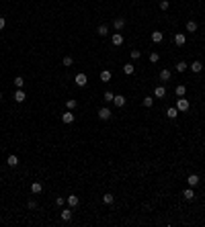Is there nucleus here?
Returning a JSON list of instances; mask_svg holds the SVG:
<instances>
[{"mask_svg": "<svg viewBox=\"0 0 205 227\" xmlns=\"http://www.w3.org/2000/svg\"><path fill=\"white\" fill-rule=\"evenodd\" d=\"M187 182H189V186H197V184L201 182V178L197 176V174H191V176L187 178Z\"/></svg>", "mask_w": 205, "mask_h": 227, "instance_id": "14", "label": "nucleus"}, {"mask_svg": "<svg viewBox=\"0 0 205 227\" xmlns=\"http://www.w3.org/2000/svg\"><path fill=\"white\" fill-rule=\"evenodd\" d=\"M12 84H15L17 88H23V84H25V80H23V76H17V78L12 80Z\"/></svg>", "mask_w": 205, "mask_h": 227, "instance_id": "29", "label": "nucleus"}, {"mask_svg": "<svg viewBox=\"0 0 205 227\" xmlns=\"http://www.w3.org/2000/svg\"><path fill=\"white\" fill-rule=\"evenodd\" d=\"M174 92H176V96H185V92H187V86L185 84H179L174 88Z\"/></svg>", "mask_w": 205, "mask_h": 227, "instance_id": "21", "label": "nucleus"}, {"mask_svg": "<svg viewBox=\"0 0 205 227\" xmlns=\"http://www.w3.org/2000/svg\"><path fill=\"white\" fill-rule=\"evenodd\" d=\"M6 164H8L10 168H17V166H19V158H17V156H8V158H6Z\"/></svg>", "mask_w": 205, "mask_h": 227, "instance_id": "15", "label": "nucleus"}, {"mask_svg": "<svg viewBox=\"0 0 205 227\" xmlns=\"http://www.w3.org/2000/svg\"><path fill=\"white\" fill-rule=\"evenodd\" d=\"M160 8L162 10H168V0H160Z\"/></svg>", "mask_w": 205, "mask_h": 227, "instance_id": "35", "label": "nucleus"}, {"mask_svg": "<svg viewBox=\"0 0 205 227\" xmlns=\"http://www.w3.org/2000/svg\"><path fill=\"white\" fill-rule=\"evenodd\" d=\"M152 104H154V98H152V96H146V98H144V107H146V109H150Z\"/></svg>", "mask_w": 205, "mask_h": 227, "instance_id": "32", "label": "nucleus"}, {"mask_svg": "<svg viewBox=\"0 0 205 227\" xmlns=\"http://www.w3.org/2000/svg\"><path fill=\"white\" fill-rule=\"evenodd\" d=\"M113 27H115L117 31H121L123 27H125V19H123V16H117V19L113 20Z\"/></svg>", "mask_w": 205, "mask_h": 227, "instance_id": "11", "label": "nucleus"}, {"mask_svg": "<svg viewBox=\"0 0 205 227\" xmlns=\"http://www.w3.org/2000/svg\"><path fill=\"white\" fill-rule=\"evenodd\" d=\"M12 98H15L17 102H25V98H27V94L23 92V88H17V92L12 94Z\"/></svg>", "mask_w": 205, "mask_h": 227, "instance_id": "6", "label": "nucleus"}, {"mask_svg": "<svg viewBox=\"0 0 205 227\" xmlns=\"http://www.w3.org/2000/svg\"><path fill=\"white\" fill-rule=\"evenodd\" d=\"M154 96H156V98H164L166 96V88L164 86H158V88L154 90Z\"/></svg>", "mask_w": 205, "mask_h": 227, "instance_id": "17", "label": "nucleus"}, {"mask_svg": "<svg viewBox=\"0 0 205 227\" xmlns=\"http://www.w3.org/2000/svg\"><path fill=\"white\" fill-rule=\"evenodd\" d=\"M74 82H76V86H80V88H84V86L88 84V78H86V74H76V78H74Z\"/></svg>", "mask_w": 205, "mask_h": 227, "instance_id": "3", "label": "nucleus"}, {"mask_svg": "<svg viewBox=\"0 0 205 227\" xmlns=\"http://www.w3.org/2000/svg\"><path fill=\"white\" fill-rule=\"evenodd\" d=\"M125 102H127V98L123 96V94H115V98H113V104L117 107V109H121V107H125Z\"/></svg>", "mask_w": 205, "mask_h": 227, "instance_id": "4", "label": "nucleus"}, {"mask_svg": "<svg viewBox=\"0 0 205 227\" xmlns=\"http://www.w3.org/2000/svg\"><path fill=\"white\" fill-rule=\"evenodd\" d=\"M185 41H187L185 33H176V35H174V45H179V47H183V45H185Z\"/></svg>", "mask_w": 205, "mask_h": 227, "instance_id": "8", "label": "nucleus"}, {"mask_svg": "<svg viewBox=\"0 0 205 227\" xmlns=\"http://www.w3.org/2000/svg\"><path fill=\"white\" fill-rule=\"evenodd\" d=\"M66 107H68V111H74L76 107H78V102H76L74 98H68V100H66Z\"/></svg>", "mask_w": 205, "mask_h": 227, "instance_id": "27", "label": "nucleus"}, {"mask_svg": "<svg viewBox=\"0 0 205 227\" xmlns=\"http://www.w3.org/2000/svg\"><path fill=\"white\" fill-rule=\"evenodd\" d=\"M189 68H191V70H193V72H195V74H199L201 70H203V66H201V61H193V64H191V66H189Z\"/></svg>", "mask_w": 205, "mask_h": 227, "instance_id": "20", "label": "nucleus"}, {"mask_svg": "<svg viewBox=\"0 0 205 227\" xmlns=\"http://www.w3.org/2000/svg\"><path fill=\"white\" fill-rule=\"evenodd\" d=\"M66 202H68V207H78V205H80V198L78 197H76V194H70V197L68 198H66Z\"/></svg>", "mask_w": 205, "mask_h": 227, "instance_id": "5", "label": "nucleus"}, {"mask_svg": "<svg viewBox=\"0 0 205 227\" xmlns=\"http://www.w3.org/2000/svg\"><path fill=\"white\" fill-rule=\"evenodd\" d=\"M140 57H142V51L133 49V51H131V59H140Z\"/></svg>", "mask_w": 205, "mask_h": 227, "instance_id": "34", "label": "nucleus"}, {"mask_svg": "<svg viewBox=\"0 0 205 227\" xmlns=\"http://www.w3.org/2000/svg\"><path fill=\"white\" fill-rule=\"evenodd\" d=\"M27 207H29V209H35V207H37V202H35V201H29V205H27Z\"/></svg>", "mask_w": 205, "mask_h": 227, "instance_id": "38", "label": "nucleus"}, {"mask_svg": "<svg viewBox=\"0 0 205 227\" xmlns=\"http://www.w3.org/2000/svg\"><path fill=\"white\" fill-rule=\"evenodd\" d=\"M111 72H109V70H102V72H101V80H102V82H109V80H111Z\"/></svg>", "mask_w": 205, "mask_h": 227, "instance_id": "25", "label": "nucleus"}, {"mask_svg": "<svg viewBox=\"0 0 205 227\" xmlns=\"http://www.w3.org/2000/svg\"><path fill=\"white\" fill-rule=\"evenodd\" d=\"M170 78H172L170 70H160V80L162 82H170Z\"/></svg>", "mask_w": 205, "mask_h": 227, "instance_id": "9", "label": "nucleus"}, {"mask_svg": "<svg viewBox=\"0 0 205 227\" xmlns=\"http://www.w3.org/2000/svg\"><path fill=\"white\" fill-rule=\"evenodd\" d=\"M97 33L101 35V37H105V35H109V27H107V25H101V27L97 29Z\"/></svg>", "mask_w": 205, "mask_h": 227, "instance_id": "28", "label": "nucleus"}, {"mask_svg": "<svg viewBox=\"0 0 205 227\" xmlns=\"http://www.w3.org/2000/svg\"><path fill=\"white\" fill-rule=\"evenodd\" d=\"M197 31V23L195 20H189V23H187V33H195Z\"/></svg>", "mask_w": 205, "mask_h": 227, "instance_id": "22", "label": "nucleus"}, {"mask_svg": "<svg viewBox=\"0 0 205 227\" xmlns=\"http://www.w3.org/2000/svg\"><path fill=\"white\" fill-rule=\"evenodd\" d=\"M31 193H33V194H41V193H43V184H41V182H33V184H31Z\"/></svg>", "mask_w": 205, "mask_h": 227, "instance_id": "10", "label": "nucleus"}, {"mask_svg": "<svg viewBox=\"0 0 205 227\" xmlns=\"http://www.w3.org/2000/svg\"><path fill=\"white\" fill-rule=\"evenodd\" d=\"M183 197H185V201H193V198H195L193 188H185V190H183Z\"/></svg>", "mask_w": 205, "mask_h": 227, "instance_id": "16", "label": "nucleus"}, {"mask_svg": "<svg viewBox=\"0 0 205 227\" xmlns=\"http://www.w3.org/2000/svg\"><path fill=\"white\" fill-rule=\"evenodd\" d=\"M113 98H115V94H113L111 90H107V92L102 94V100H105V102H113Z\"/></svg>", "mask_w": 205, "mask_h": 227, "instance_id": "23", "label": "nucleus"}, {"mask_svg": "<svg viewBox=\"0 0 205 227\" xmlns=\"http://www.w3.org/2000/svg\"><path fill=\"white\" fill-rule=\"evenodd\" d=\"M98 119H101V121L111 119V109H101V111H98Z\"/></svg>", "mask_w": 205, "mask_h": 227, "instance_id": "13", "label": "nucleus"}, {"mask_svg": "<svg viewBox=\"0 0 205 227\" xmlns=\"http://www.w3.org/2000/svg\"><path fill=\"white\" fill-rule=\"evenodd\" d=\"M0 98H2V94H0Z\"/></svg>", "mask_w": 205, "mask_h": 227, "instance_id": "39", "label": "nucleus"}, {"mask_svg": "<svg viewBox=\"0 0 205 227\" xmlns=\"http://www.w3.org/2000/svg\"><path fill=\"white\" fill-rule=\"evenodd\" d=\"M64 202H66V198H64V197H58V198H55V205H60V207H62Z\"/></svg>", "mask_w": 205, "mask_h": 227, "instance_id": "36", "label": "nucleus"}, {"mask_svg": "<svg viewBox=\"0 0 205 227\" xmlns=\"http://www.w3.org/2000/svg\"><path fill=\"white\" fill-rule=\"evenodd\" d=\"M187 68H189V66H187V64H185V61H179V64H176V66H174V70H176V72H179V74H183V72H185V70H187Z\"/></svg>", "mask_w": 205, "mask_h": 227, "instance_id": "24", "label": "nucleus"}, {"mask_svg": "<svg viewBox=\"0 0 205 227\" xmlns=\"http://www.w3.org/2000/svg\"><path fill=\"white\" fill-rule=\"evenodd\" d=\"M113 201H115V197H113L111 193H107V194H102V202H105V205H111Z\"/></svg>", "mask_w": 205, "mask_h": 227, "instance_id": "26", "label": "nucleus"}, {"mask_svg": "<svg viewBox=\"0 0 205 227\" xmlns=\"http://www.w3.org/2000/svg\"><path fill=\"white\" fill-rule=\"evenodd\" d=\"M60 217H62V221H70V219H72V207H68V209H62Z\"/></svg>", "mask_w": 205, "mask_h": 227, "instance_id": "7", "label": "nucleus"}, {"mask_svg": "<svg viewBox=\"0 0 205 227\" xmlns=\"http://www.w3.org/2000/svg\"><path fill=\"white\" fill-rule=\"evenodd\" d=\"M158 59H160V55H158L156 51H152V53H150V61H152V64H158Z\"/></svg>", "mask_w": 205, "mask_h": 227, "instance_id": "33", "label": "nucleus"}, {"mask_svg": "<svg viewBox=\"0 0 205 227\" xmlns=\"http://www.w3.org/2000/svg\"><path fill=\"white\" fill-rule=\"evenodd\" d=\"M62 121L66 125H70V123H74V115H72V111H66V113L62 115Z\"/></svg>", "mask_w": 205, "mask_h": 227, "instance_id": "12", "label": "nucleus"}, {"mask_svg": "<svg viewBox=\"0 0 205 227\" xmlns=\"http://www.w3.org/2000/svg\"><path fill=\"white\" fill-rule=\"evenodd\" d=\"M62 64H64V66H66V68H72V64H74V59H72V57H70V55H66V57H64V59H62Z\"/></svg>", "mask_w": 205, "mask_h": 227, "instance_id": "31", "label": "nucleus"}, {"mask_svg": "<svg viewBox=\"0 0 205 227\" xmlns=\"http://www.w3.org/2000/svg\"><path fill=\"white\" fill-rule=\"evenodd\" d=\"M166 115H168V119H176L179 117V109H176V107H170V109L166 111Z\"/></svg>", "mask_w": 205, "mask_h": 227, "instance_id": "19", "label": "nucleus"}, {"mask_svg": "<svg viewBox=\"0 0 205 227\" xmlns=\"http://www.w3.org/2000/svg\"><path fill=\"white\" fill-rule=\"evenodd\" d=\"M4 25H6V20H4V16H0V29H4Z\"/></svg>", "mask_w": 205, "mask_h": 227, "instance_id": "37", "label": "nucleus"}, {"mask_svg": "<svg viewBox=\"0 0 205 227\" xmlns=\"http://www.w3.org/2000/svg\"><path fill=\"white\" fill-rule=\"evenodd\" d=\"M162 39H164V35H162L160 31H154V33H152V41H154V43H162Z\"/></svg>", "mask_w": 205, "mask_h": 227, "instance_id": "18", "label": "nucleus"}, {"mask_svg": "<svg viewBox=\"0 0 205 227\" xmlns=\"http://www.w3.org/2000/svg\"><path fill=\"white\" fill-rule=\"evenodd\" d=\"M123 41H125V39H123V35L119 33V31H117V33H113V37H111V43L115 45V47H121V45H123Z\"/></svg>", "mask_w": 205, "mask_h": 227, "instance_id": "2", "label": "nucleus"}, {"mask_svg": "<svg viewBox=\"0 0 205 227\" xmlns=\"http://www.w3.org/2000/svg\"><path fill=\"white\" fill-rule=\"evenodd\" d=\"M176 109H179V113H187V111L191 109V102H189L187 98H183V96H181V98L176 100Z\"/></svg>", "mask_w": 205, "mask_h": 227, "instance_id": "1", "label": "nucleus"}, {"mask_svg": "<svg viewBox=\"0 0 205 227\" xmlns=\"http://www.w3.org/2000/svg\"><path fill=\"white\" fill-rule=\"evenodd\" d=\"M123 72L129 76V74H133V72H136V68H133V64H125V66H123Z\"/></svg>", "mask_w": 205, "mask_h": 227, "instance_id": "30", "label": "nucleus"}]
</instances>
